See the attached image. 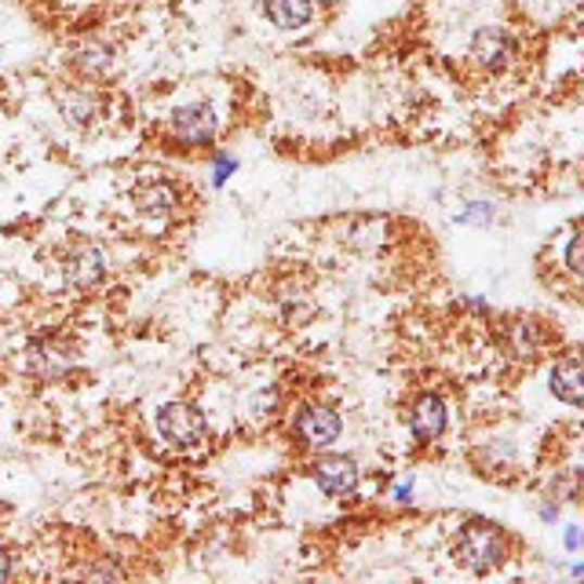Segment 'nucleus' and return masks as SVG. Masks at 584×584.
Segmentation results:
<instances>
[{"instance_id":"1","label":"nucleus","mask_w":584,"mask_h":584,"mask_svg":"<svg viewBox=\"0 0 584 584\" xmlns=\"http://www.w3.org/2000/svg\"><path fill=\"white\" fill-rule=\"evenodd\" d=\"M457 559L465 562L468 570L486 573L505 559V545H500V533L490 526V522H468L457 537Z\"/></svg>"},{"instance_id":"2","label":"nucleus","mask_w":584,"mask_h":584,"mask_svg":"<svg viewBox=\"0 0 584 584\" xmlns=\"http://www.w3.org/2000/svg\"><path fill=\"white\" fill-rule=\"evenodd\" d=\"M157 428L173 446H198L205 439V417L190 406H179V402L157 412Z\"/></svg>"},{"instance_id":"3","label":"nucleus","mask_w":584,"mask_h":584,"mask_svg":"<svg viewBox=\"0 0 584 584\" xmlns=\"http://www.w3.org/2000/svg\"><path fill=\"white\" fill-rule=\"evenodd\" d=\"M173 132L176 139H183L190 147H201L216 136V117L213 110L205 103H194V106H179L173 114Z\"/></svg>"},{"instance_id":"4","label":"nucleus","mask_w":584,"mask_h":584,"mask_svg":"<svg viewBox=\"0 0 584 584\" xmlns=\"http://www.w3.org/2000/svg\"><path fill=\"white\" fill-rule=\"evenodd\" d=\"M315 482L329 497H344L358 486V468L351 457H321L315 465Z\"/></svg>"},{"instance_id":"5","label":"nucleus","mask_w":584,"mask_h":584,"mask_svg":"<svg viewBox=\"0 0 584 584\" xmlns=\"http://www.w3.org/2000/svg\"><path fill=\"white\" fill-rule=\"evenodd\" d=\"M296 431L307 446H329V442L340 439V417L326 406H310V409L300 412Z\"/></svg>"},{"instance_id":"6","label":"nucleus","mask_w":584,"mask_h":584,"mask_svg":"<svg viewBox=\"0 0 584 584\" xmlns=\"http://www.w3.org/2000/svg\"><path fill=\"white\" fill-rule=\"evenodd\" d=\"M471 55H475L486 69H500L511 59V37L497 26L479 29V34L471 37Z\"/></svg>"},{"instance_id":"7","label":"nucleus","mask_w":584,"mask_h":584,"mask_svg":"<svg viewBox=\"0 0 584 584\" xmlns=\"http://www.w3.org/2000/svg\"><path fill=\"white\" fill-rule=\"evenodd\" d=\"M103 256H99V249H77V253H69L66 256V264H63V275L69 285H77V289H88V285H96V281H103Z\"/></svg>"},{"instance_id":"8","label":"nucleus","mask_w":584,"mask_h":584,"mask_svg":"<svg viewBox=\"0 0 584 584\" xmlns=\"http://www.w3.org/2000/svg\"><path fill=\"white\" fill-rule=\"evenodd\" d=\"M409 428L412 435H417L420 442H431L442 435V428H446V406H442L439 395H424L417 402V409H412L409 417Z\"/></svg>"},{"instance_id":"9","label":"nucleus","mask_w":584,"mask_h":584,"mask_svg":"<svg viewBox=\"0 0 584 584\" xmlns=\"http://www.w3.org/2000/svg\"><path fill=\"white\" fill-rule=\"evenodd\" d=\"M69 366H74V351L59 344H40L34 347V355H29V369H34L40 380H59Z\"/></svg>"},{"instance_id":"10","label":"nucleus","mask_w":584,"mask_h":584,"mask_svg":"<svg viewBox=\"0 0 584 584\" xmlns=\"http://www.w3.org/2000/svg\"><path fill=\"white\" fill-rule=\"evenodd\" d=\"M132 201H136L139 213L165 216V213H173V208H176V190L168 187V183H161V179H150V183H139L136 187Z\"/></svg>"},{"instance_id":"11","label":"nucleus","mask_w":584,"mask_h":584,"mask_svg":"<svg viewBox=\"0 0 584 584\" xmlns=\"http://www.w3.org/2000/svg\"><path fill=\"white\" fill-rule=\"evenodd\" d=\"M551 391H556V398H562L567 406H577L581 402V358L577 355H567L556 361V369H551Z\"/></svg>"},{"instance_id":"12","label":"nucleus","mask_w":584,"mask_h":584,"mask_svg":"<svg viewBox=\"0 0 584 584\" xmlns=\"http://www.w3.org/2000/svg\"><path fill=\"white\" fill-rule=\"evenodd\" d=\"M315 8L310 0H267V18L275 23L278 29H300L310 23Z\"/></svg>"},{"instance_id":"13","label":"nucleus","mask_w":584,"mask_h":584,"mask_svg":"<svg viewBox=\"0 0 584 584\" xmlns=\"http://www.w3.org/2000/svg\"><path fill=\"white\" fill-rule=\"evenodd\" d=\"M59 106H63V114L74 120V125H92L96 114H99V103L92 92H85V88H66V92H59Z\"/></svg>"},{"instance_id":"14","label":"nucleus","mask_w":584,"mask_h":584,"mask_svg":"<svg viewBox=\"0 0 584 584\" xmlns=\"http://www.w3.org/2000/svg\"><path fill=\"white\" fill-rule=\"evenodd\" d=\"M537 344H541V332H537V326H533L530 318L511 321V347H516L519 355H533Z\"/></svg>"},{"instance_id":"15","label":"nucleus","mask_w":584,"mask_h":584,"mask_svg":"<svg viewBox=\"0 0 584 584\" xmlns=\"http://www.w3.org/2000/svg\"><path fill=\"white\" fill-rule=\"evenodd\" d=\"M106 59H110V52H103V48H85V52L77 55V66L80 69H106Z\"/></svg>"},{"instance_id":"16","label":"nucleus","mask_w":584,"mask_h":584,"mask_svg":"<svg viewBox=\"0 0 584 584\" xmlns=\"http://www.w3.org/2000/svg\"><path fill=\"white\" fill-rule=\"evenodd\" d=\"M567 264H570V270H573V275H581V238H577V234L570 238V249H567Z\"/></svg>"},{"instance_id":"17","label":"nucleus","mask_w":584,"mask_h":584,"mask_svg":"<svg viewBox=\"0 0 584 584\" xmlns=\"http://www.w3.org/2000/svg\"><path fill=\"white\" fill-rule=\"evenodd\" d=\"M230 173H234V161H219V165H216V183H224V179L230 176Z\"/></svg>"},{"instance_id":"18","label":"nucleus","mask_w":584,"mask_h":584,"mask_svg":"<svg viewBox=\"0 0 584 584\" xmlns=\"http://www.w3.org/2000/svg\"><path fill=\"white\" fill-rule=\"evenodd\" d=\"M8 573H12V562H8V556H4V551H0V581H4Z\"/></svg>"},{"instance_id":"19","label":"nucleus","mask_w":584,"mask_h":584,"mask_svg":"<svg viewBox=\"0 0 584 584\" xmlns=\"http://www.w3.org/2000/svg\"><path fill=\"white\" fill-rule=\"evenodd\" d=\"M395 497L398 500H409L412 497V486H395Z\"/></svg>"}]
</instances>
